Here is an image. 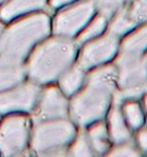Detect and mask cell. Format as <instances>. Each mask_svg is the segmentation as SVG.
Segmentation results:
<instances>
[{
	"mask_svg": "<svg viewBox=\"0 0 147 157\" xmlns=\"http://www.w3.org/2000/svg\"><path fill=\"white\" fill-rule=\"evenodd\" d=\"M146 61H147V59H146Z\"/></svg>",
	"mask_w": 147,
	"mask_h": 157,
	"instance_id": "f546056e",
	"label": "cell"
},
{
	"mask_svg": "<svg viewBox=\"0 0 147 157\" xmlns=\"http://www.w3.org/2000/svg\"><path fill=\"white\" fill-rule=\"evenodd\" d=\"M47 0H6L0 8V20L12 21L22 15L42 9Z\"/></svg>",
	"mask_w": 147,
	"mask_h": 157,
	"instance_id": "8fae6325",
	"label": "cell"
},
{
	"mask_svg": "<svg viewBox=\"0 0 147 157\" xmlns=\"http://www.w3.org/2000/svg\"><path fill=\"white\" fill-rule=\"evenodd\" d=\"M59 83V89L65 96H72L79 91L81 86L83 85L85 75L84 69L79 65L71 66L65 70L60 77L57 79Z\"/></svg>",
	"mask_w": 147,
	"mask_h": 157,
	"instance_id": "4fadbf2b",
	"label": "cell"
},
{
	"mask_svg": "<svg viewBox=\"0 0 147 157\" xmlns=\"http://www.w3.org/2000/svg\"><path fill=\"white\" fill-rule=\"evenodd\" d=\"M147 48V25L135 31L124 40L122 44V53L130 55H140Z\"/></svg>",
	"mask_w": 147,
	"mask_h": 157,
	"instance_id": "9a60e30c",
	"label": "cell"
},
{
	"mask_svg": "<svg viewBox=\"0 0 147 157\" xmlns=\"http://www.w3.org/2000/svg\"><path fill=\"white\" fill-rule=\"evenodd\" d=\"M105 25H106V17L103 16V15H100L99 17L95 18L94 21L90 23L80 33V35L77 38V41L79 43H83V42H86L92 39V38L96 37L103 31L104 28H105Z\"/></svg>",
	"mask_w": 147,
	"mask_h": 157,
	"instance_id": "ac0fdd59",
	"label": "cell"
},
{
	"mask_svg": "<svg viewBox=\"0 0 147 157\" xmlns=\"http://www.w3.org/2000/svg\"><path fill=\"white\" fill-rule=\"evenodd\" d=\"M136 24L132 18L130 17L128 10L121 8L118 10V13L112 20L109 26V33L114 36H119L129 31L133 26Z\"/></svg>",
	"mask_w": 147,
	"mask_h": 157,
	"instance_id": "e0dca14e",
	"label": "cell"
},
{
	"mask_svg": "<svg viewBox=\"0 0 147 157\" xmlns=\"http://www.w3.org/2000/svg\"><path fill=\"white\" fill-rule=\"evenodd\" d=\"M108 120H109V132L112 140L117 143L126 142L129 139L130 134L118 106L113 107V109L110 111Z\"/></svg>",
	"mask_w": 147,
	"mask_h": 157,
	"instance_id": "5bb4252c",
	"label": "cell"
},
{
	"mask_svg": "<svg viewBox=\"0 0 147 157\" xmlns=\"http://www.w3.org/2000/svg\"><path fill=\"white\" fill-rule=\"evenodd\" d=\"M68 153L73 156H91L93 154L87 135L81 133L74 138Z\"/></svg>",
	"mask_w": 147,
	"mask_h": 157,
	"instance_id": "d6986e66",
	"label": "cell"
},
{
	"mask_svg": "<svg viewBox=\"0 0 147 157\" xmlns=\"http://www.w3.org/2000/svg\"><path fill=\"white\" fill-rule=\"evenodd\" d=\"M75 136V126L66 118L39 120L31 127L29 145L37 155H62Z\"/></svg>",
	"mask_w": 147,
	"mask_h": 157,
	"instance_id": "277c9868",
	"label": "cell"
},
{
	"mask_svg": "<svg viewBox=\"0 0 147 157\" xmlns=\"http://www.w3.org/2000/svg\"><path fill=\"white\" fill-rule=\"evenodd\" d=\"M116 78L121 92L119 99L134 98L147 90V61L140 55L121 53L116 62Z\"/></svg>",
	"mask_w": 147,
	"mask_h": 157,
	"instance_id": "5b68a950",
	"label": "cell"
},
{
	"mask_svg": "<svg viewBox=\"0 0 147 157\" xmlns=\"http://www.w3.org/2000/svg\"><path fill=\"white\" fill-rule=\"evenodd\" d=\"M51 20L48 14L34 13L3 28L0 35V59L25 63L27 57L49 36Z\"/></svg>",
	"mask_w": 147,
	"mask_h": 157,
	"instance_id": "3957f363",
	"label": "cell"
},
{
	"mask_svg": "<svg viewBox=\"0 0 147 157\" xmlns=\"http://www.w3.org/2000/svg\"><path fill=\"white\" fill-rule=\"evenodd\" d=\"M87 137L92 151H95L96 153H104L108 149L107 130L103 123H97L92 126Z\"/></svg>",
	"mask_w": 147,
	"mask_h": 157,
	"instance_id": "2e32d148",
	"label": "cell"
},
{
	"mask_svg": "<svg viewBox=\"0 0 147 157\" xmlns=\"http://www.w3.org/2000/svg\"><path fill=\"white\" fill-rule=\"evenodd\" d=\"M138 143L143 151H147V129H143L139 132Z\"/></svg>",
	"mask_w": 147,
	"mask_h": 157,
	"instance_id": "cb8c5ba5",
	"label": "cell"
},
{
	"mask_svg": "<svg viewBox=\"0 0 147 157\" xmlns=\"http://www.w3.org/2000/svg\"><path fill=\"white\" fill-rule=\"evenodd\" d=\"M94 2L88 0L61 11L52 23L53 33L61 37H73L89 21L94 12Z\"/></svg>",
	"mask_w": 147,
	"mask_h": 157,
	"instance_id": "ba28073f",
	"label": "cell"
},
{
	"mask_svg": "<svg viewBox=\"0 0 147 157\" xmlns=\"http://www.w3.org/2000/svg\"><path fill=\"white\" fill-rule=\"evenodd\" d=\"M31 126L25 114H7L0 120V155L17 156L24 153L30 142Z\"/></svg>",
	"mask_w": 147,
	"mask_h": 157,
	"instance_id": "8992f818",
	"label": "cell"
},
{
	"mask_svg": "<svg viewBox=\"0 0 147 157\" xmlns=\"http://www.w3.org/2000/svg\"><path fill=\"white\" fill-rule=\"evenodd\" d=\"M76 57V44L71 38L46 37L25 61L27 79L40 86L49 85L71 66Z\"/></svg>",
	"mask_w": 147,
	"mask_h": 157,
	"instance_id": "6da1fadb",
	"label": "cell"
},
{
	"mask_svg": "<svg viewBox=\"0 0 147 157\" xmlns=\"http://www.w3.org/2000/svg\"><path fill=\"white\" fill-rule=\"evenodd\" d=\"M109 154L112 156H137L139 155V152L131 144L125 143L114 148Z\"/></svg>",
	"mask_w": 147,
	"mask_h": 157,
	"instance_id": "603a6c76",
	"label": "cell"
},
{
	"mask_svg": "<svg viewBox=\"0 0 147 157\" xmlns=\"http://www.w3.org/2000/svg\"><path fill=\"white\" fill-rule=\"evenodd\" d=\"M6 0H0V3H3V2H5Z\"/></svg>",
	"mask_w": 147,
	"mask_h": 157,
	"instance_id": "83f0119b",
	"label": "cell"
},
{
	"mask_svg": "<svg viewBox=\"0 0 147 157\" xmlns=\"http://www.w3.org/2000/svg\"><path fill=\"white\" fill-rule=\"evenodd\" d=\"M144 104H145V109H146V113H147V96L145 97V101H144Z\"/></svg>",
	"mask_w": 147,
	"mask_h": 157,
	"instance_id": "4316f807",
	"label": "cell"
},
{
	"mask_svg": "<svg viewBox=\"0 0 147 157\" xmlns=\"http://www.w3.org/2000/svg\"><path fill=\"white\" fill-rule=\"evenodd\" d=\"M0 120H1V115H0Z\"/></svg>",
	"mask_w": 147,
	"mask_h": 157,
	"instance_id": "f1b7e54d",
	"label": "cell"
},
{
	"mask_svg": "<svg viewBox=\"0 0 147 157\" xmlns=\"http://www.w3.org/2000/svg\"><path fill=\"white\" fill-rule=\"evenodd\" d=\"M26 79L25 63L0 59V92L18 85Z\"/></svg>",
	"mask_w": 147,
	"mask_h": 157,
	"instance_id": "7c38bea8",
	"label": "cell"
},
{
	"mask_svg": "<svg viewBox=\"0 0 147 157\" xmlns=\"http://www.w3.org/2000/svg\"><path fill=\"white\" fill-rule=\"evenodd\" d=\"M130 17L135 22L147 20V0H136L128 10Z\"/></svg>",
	"mask_w": 147,
	"mask_h": 157,
	"instance_id": "7402d4cb",
	"label": "cell"
},
{
	"mask_svg": "<svg viewBox=\"0 0 147 157\" xmlns=\"http://www.w3.org/2000/svg\"><path fill=\"white\" fill-rule=\"evenodd\" d=\"M40 93L41 86L31 80L0 92V115L34 112Z\"/></svg>",
	"mask_w": 147,
	"mask_h": 157,
	"instance_id": "52a82bcc",
	"label": "cell"
},
{
	"mask_svg": "<svg viewBox=\"0 0 147 157\" xmlns=\"http://www.w3.org/2000/svg\"><path fill=\"white\" fill-rule=\"evenodd\" d=\"M73 1H75V0H49V5L52 8H59V7L64 6Z\"/></svg>",
	"mask_w": 147,
	"mask_h": 157,
	"instance_id": "d4e9b609",
	"label": "cell"
},
{
	"mask_svg": "<svg viewBox=\"0 0 147 157\" xmlns=\"http://www.w3.org/2000/svg\"><path fill=\"white\" fill-rule=\"evenodd\" d=\"M3 24L1 23V22H0V35H1V33H2V31H3Z\"/></svg>",
	"mask_w": 147,
	"mask_h": 157,
	"instance_id": "484cf974",
	"label": "cell"
},
{
	"mask_svg": "<svg viewBox=\"0 0 147 157\" xmlns=\"http://www.w3.org/2000/svg\"><path fill=\"white\" fill-rule=\"evenodd\" d=\"M34 114L36 121L66 118L69 114V102L59 88L47 86L41 89Z\"/></svg>",
	"mask_w": 147,
	"mask_h": 157,
	"instance_id": "9c48e42d",
	"label": "cell"
},
{
	"mask_svg": "<svg viewBox=\"0 0 147 157\" xmlns=\"http://www.w3.org/2000/svg\"><path fill=\"white\" fill-rule=\"evenodd\" d=\"M130 0H96L95 5L101 15L109 17L116 11L122 8V6Z\"/></svg>",
	"mask_w": 147,
	"mask_h": 157,
	"instance_id": "44dd1931",
	"label": "cell"
},
{
	"mask_svg": "<svg viewBox=\"0 0 147 157\" xmlns=\"http://www.w3.org/2000/svg\"><path fill=\"white\" fill-rule=\"evenodd\" d=\"M116 68L95 69L88 76L85 88L77 92L69 104V114L74 123L85 126L105 114L114 91Z\"/></svg>",
	"mask_w": 147,
	"mask_h": 157,
	"instance_id": "7a4b0ae2",
	"label": "cell"
},
{
	"mask_svg": "<svg viewBox=\"0 0 147 157\" xmlns=\"http://www.w3.org/2000/svg\"><path fill=\"white\" fill-rule=\"evenodd\" d=\"M117 37L109 33L100 39L92 41L85 45L79 55L78 65L84 70H86L101 64L112 58V56L117 50Z\"/></svg>",
	"mask_w": 147,
	"mask_h": 157,
	"instance_id": "30bf717a",
	"label": "cell"
},
{
	"mask_svg": "<svg viewBox=\"0 0 147 157\" xmlns=\"http://www.w3.org/2000/svg\"><path fill=\"white\" fill-rule=\"evenodd\" d=\"M124 115L132 128L140 127L143 123V113L141 108L135 102H128L124 105Z\"/></svg>",
	"mask_w": 147,
	"mask_h": 157,
	"instance_id": "ffe728a7",
	"label": "cell"
}]
</instances>
